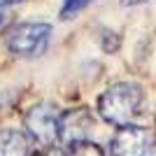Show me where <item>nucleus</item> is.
<instances>
[{
  "label": "nucleus",
  "instance_id": "obj_4",
  "mask_svg": "<svg viewBox=\"0 0 156 156\" xmlns=\"http://www.w3.org/2000/svg\"><path fill=\"white\" fill-rule=\"evenodd\" d=\"M110 151L114 156H154L156 137L149 128L128 124L117 128V133L110 142Z\"/></svg>",
  "mask_w": 156,
  "mask_h": 156
},
{
  "label": "nucleus",
  "instance_id": "obj_8",
  "mask_svg": "<svg viewBox=\"0 0 156 156\" xmlns=\"http://www.w3.org/2000/svg\"><path fill=\"white\" fill-rule=\"evenodd\" d=\"M89 2H93V0H65L63 7H61V19L68 21V19H72V16H77Z\"/></svg>",
  "mask_w": 156,
  "mask_h": 156
},
{
  "label": "nucleus",
  "instance_id": "obj_5",
  "mask_svg": "<svg viewBox=\"0 0 156 156\" xmlns=\"http://www.w3.org/2000/svg\"><path fill=\"white\" fill-rule=\"evenodd\" d=\"M91 128H93V114L86 107H77V110L63 114V119H61V140L65 144L89 140Z\"/></svg>",
  "mask_w": 156,
  "mask_h": 156
},
{
  "label": "nucleus",
  "instance_id": "obj_11",
  "mask_svg": "<svg viewBox=\"0 0 156 156\" xmlns=\"http://www.w3.org/2000/svg\"><path fill=\"white\" fill-rule=\"evenodd\" d=\"M0 21H2V14H0Z\"/></svg>",
  "mask_w": 156,
  "mask_h": 156
},
{
  "label": "nucleus",
  "instance_id": "obj_6",
  "mask_svg": "<svg viewBox=\"0 0 156 156\" xmlns=\"http://www.w3.org/2000/svg\"><path fill=\"white\" fill-rule=\"evenodd\" d=\"M0 156H33L28 135L16 128H2L0 130Z\"/></svg>",
  "mask_w": 156,
  "mask_h": 156
},
{
  "label": "nucleus",
  "instance_id": "obj_10",
  "mask_svg": "<svg viewBox=\"0 0 156 156\" xmlns=\"http://www.w3.org/2000/svg\"><path fill=\"white\" fill-rule=\"evenodd\" d=\"M144 0H121V5H140Z\"/></svg>",
  "mask_w": 156,
  "mask_h": 156
},
{
  "label": "nucleus",
  "instance_id": "obj_1",
  "mask_svg": "<svg viewBox=\"0 0 156 156\" xmlns=\"http://www.w3.org/2000/svg\"><path fill=\"white\" fill-rule=\"evenodd\" d=\"M142 103V89L135 82H117V84L107 86L100 96H98V114L107 121V124L117 126H128L130 119L137 114Z\"/></svg>",
  "mask_w": 156,
  "mask_h": 156
},
{
  "label": "nucleus",
  "instance_id": "obj_9",
  "mask_svg": "<svg viewBox=\"0 0 156 156\" xmlns=\"http://www.w3.org/2000/svg\"><path fill=\"white\" fill-rule=\"evenodd\" d=\"M37 156H68V151L65 149H54L51 147V149H42Z\"/></svg>",
  "mask_w": 156,
  "mask_h": 156
},
{
  "label": "nucleus",
  "instance_id": "obj_3",
  "mask_svg": "<svg viewBox=\"0 0 156 156\" xmlns=\"http://www.w3.org/2000/svg\"><path fill=\"white\" fill-rule=\"evenodd\" d=\"M51 37V26L49 23H40V21H23L9 28L7 33V49L14 56H23L33 58L47 49Z\"/></svg>",
  "mask_w": 156,
  "mask_h": 156
},
{
  "label": "nucleus",
  "instance_id": "obj_7",
  "mask_svg": "<svg viewBox=\"0 0 156 156\" xmlns=\"http://www.w3.org/2000/svg\"><path fill=\"white\" fill-rule=\"evenodd\" d=\"M65 151H68V156H105V151L96 142H91V140H82V142L68 144Z\"/></svg>",
  "mask_w": 156,
  "mask_h": 156
},
{
  "label": "nucleus",
  "instance_id": "obj_2",
  "mask_svg": "<svg viewBox=\"0 0 156 156\" xmlns=\"http://www.w3.org/2000/svg\"><path fill=\"white\" fill-rule=\"evenodd\" d=\"M61 114L54 105L40 103L33 105L30 110L23 114V128H26V135L30 140L44 147V149H51L54 144L61 140Z\"/></svg>",
  "mask_w": 156,
  "mask_h": 156
}]
</instances>
